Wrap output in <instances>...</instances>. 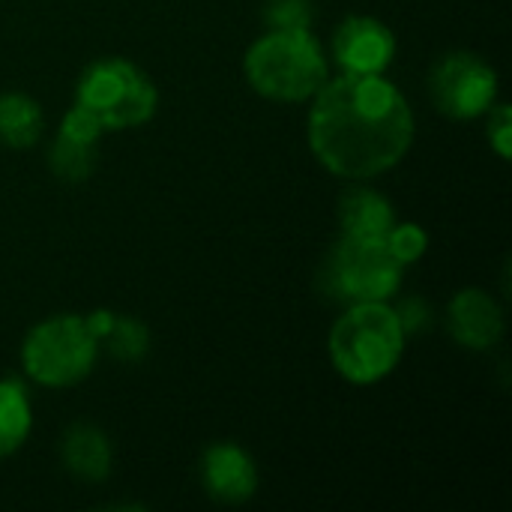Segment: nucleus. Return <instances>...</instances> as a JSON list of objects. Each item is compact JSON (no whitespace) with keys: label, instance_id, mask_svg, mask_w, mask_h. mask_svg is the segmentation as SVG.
<instances>
[{"label":"nucleus","instance_id":"obj_6","mask_svg":"<svg viewBox=\"0 0 512 512\" xmlns=\"http://www.w3.org/2000/svg\"><path fill=\"white\" fill-rule=\"evenodd\" d=\"M402 273L405 267L384 240L342 234L327 255L321 282L345 303H387L402 288Z\"/></svg>","mask_w":512,"mask_h":512},{"label":"nucleus","instance_id":"obj_8","mask_svg":"<svg viewBox=\"0 0 512 512\" xmlns=\"http://www.w3.org/2000/svg\"><path fill=\"white\" fill-rule=\"evenodd\" d=\"M396 48V33L372 15H348L333 33V60L348 75H384Z\"/></svg>","mask_w":512,"mask_h":512},{"label":"nucleus","instance_id":"obj_2","mask_svg":"<svg viewBox=\"0 0 512 512\" xmlns=\"http://www.w3.org/2000/svg\"><path fill=\"white\" fill-rule=\"evenodd\" d=\"M405 330L390 303H348L330 330V363L357 387H372L396 372Z\"/></svg>","mask_w":512,"mask_h":512},{"label":"nucleus","instance_id":"obj_5","mask_svg":"<svg viewBox=\"0 0 512 512\" xmlns=\"http://www.w3.org/2000/svg\"><path fill=\"white\" fill-rule=\"evenodd\" d=\"M99 357V342L90 333L84 315H51L39 321L21 345L24 372L42 387H75L81 384Z\"/></svg>","mask_w":512,"mask_h":512},{"label":"nucleus","instance_id":"obj_16","mask_svg":"<svg viewBox=\"0 0 512 512\" xmlns=\"http://www.w3.org/2000/svg\"><path fill=\"white\" fill-rule=\"evenodd\" d=\"M108 348V354L120 363H138L147 351H150V330L144 321L129 318V315H114L108 333L102 336V342Z\"/></svg>","mask_w":512,"mask_h":512},{"label":"nucleus","instance_id":"obj_7","mask_svg":"<svg viewBox=\"0 0 512 512\" xmlns=\"http://www.w3.org/2000/svg\"><path fill=\"white\" fill-rule=\"evenodd\" d=\"M429 93L450 120H477L498 99V72L474 51H450L432 66Z\"/></svg>","mask_w":512,"mask_h":512},{"label":"nucleus","instance_id":"obj_9","mask_svg":"<svg viewBox=\"0 0 512 512\" xmlns=\"http://www.w3.org/2000/svg\"><path fill=\"white\" fill-rule=\"evenodd\" d=\"M201 486L216 504H246L258 492V465L240 444L216 441L201 456Z\"/></svg>","mask_w":512,"mask_h":512},{"label":"nucleus","instance_id":"obj_17","mask_svg":"<svg viewBox=\"0 0 512 512\" xmlns=\"http://www.w3.org/2000/svg\"><path fill=\"white\" fill-rule=\"evenodd\" d=\"M384 243H387V249L393 252V258H396L402 267H408V264H414V261H420V258L426 255V249H429V234H426V228L417 225V222H396V225L387 231Z\"/></svg>","mask_w":512,"mask_h":512},{"label":"nucleus","instance_id":"obj_1","mask_svg":"<svg viewBox=\"0 0 512 512\" xmlns=\"http://www.w3.org/2000/svg\"><path fill=\"white\" fill-rule=\"evenodd\" d=\"M414 111L384 75L327 78L312 96L309 147L336 177L360 183L396 168L414 144Z\"/></svg>","mask_w":512,"mask_h":512},{"label":"nucleus","instance_id":"obj_10","mask_svg":"<svg viewBox=\"0 0 512 512\" xmlns=\"http://www.w3.org/2000/svg\"><path fill=\"white\" fill-rule=\"evenodd\" d=\"M447 330L468 351H492L504 339V312L483 288H462L447 306Z\"/></svg>","mask_w":512,"mask_h":512},{"label":"nucleus","instance_id":"obj_11","mask_svg":"<svg viewBox=\"0 0 512 512\" xmlns=\"http://www.w3.org/2000/svg\"><path fill=\"white\" fill-rule=\"evenodd\" d=\"M336 216L345 237H369V240H384L387 231L399 222L396 207L387 201V195L366 186V180L342 192Z\"/></svg>","mask_w":512,"mask_h":512},{"label":"nucleus","instance_id":"obj_15","mask_svg":"<svg viewBox=\"0 0 512 512\" xmlns=\"http://www.w3.org/2000/svg\"><path fill=\"white\" fill-rule=\"evenodd\" d=\"M96 153H99V144H87V141L57 132L51 153H48V165H51L54 177H60L66 183H81L93 174Z\"/></svg>","mask_w":512,"mask_h":512},{"label":"nucleus","instance_id":"obj_13","mask_svg":"<svg viewBox=\"0 0 512 512\" xmlns=\"http://www.w3.org/2000/svg\"><path fill=\"white\" fill-rule=\"evenodd\" d=\"M42 129H45V114L33 96L0 93V144L12 150H27L39 141Z\"/></svg>","mask_w":512,"mask_h":512},{"label":"nucleus","instance_id":"obj_19","mask_svg":"<svg viewBox=\"0 0 512 512\" xmlns=\"http://www.w3.org/2000/svg\"><path fill=\"white\" fill-rule=\"evenodd\" d=\"M486 114H489L486 135H489L492 150H495L501 159H510L512 156V108L507 105V102H495Z\"/></svg>","mask_w":512,"mask_h":512},{"label":"nucleus","instance_id":"obj_14","mask_svg":"<svg viewBox=\"0 0 512 512\" xmlns=\"http://www.w3.org/2000/svg\"><path fill=\"white\" fill-rule=\"evenodd\" d=\"M33 429V408L24 384L6 378L0 381V459L15 456Z\"/></svg>","mask_w":512,"mask_h":512},{"label":"nucleus","instance_id":"obj_18","mask_svg":"<svg viewBox=\"0 0 512 512\" xmlns=\"http://www.w3.org/2000/svg\"><path fill=\"white\" fill-rule=\"evenodd\" d=\"M267 30H312L309 0H267L264 6Z\"/></svg>","mask_w":512,"mask_h":512},{"label":"nucleus","instance_id":"obj_12","mask_svg":"<svg viewBox=\"0 0 512 512\" xmlns=\"http://www.w3.org/2000/svg\"><path fill=\"white\" fill-rule=\"evenodd\" d=\"M60 459L63 468L84 483H102L111 474V441L108 435L93 426V423H75L66 429L63 441H60Z\"/></svg>","mask_w":512,"mask_h":512},{"label":"nucleus","instance_id":"obj_3","mask_svg":"<svg viewBox=\"0 0 512 512\" xmlns=\"http://www.w3.org/2000/svg\"><path fill=\"white\" fill-rule=\"evenodd\" d=\"M243 72L270 102H309L327 81V57L312 30H267L249 45Z\"/></svg>","mask_w":512,"mask_h":512},{"label":"nucleus","instance_id":"obj_20","mask_svg":"<svg viewBox=\"0 0 512 512\" xmlns=\"http://www.w3.org/2000/svg\"><path fill=\"white\" fill-rule=\"evenodd\" d=\"M396 315H399V324H402L405 336L423 333V330L429 327V321H432V312H429V306H426L420 297H414V300H405V303L396 309Z\"/></svg>","mask_w":512,"mask_h":512},{"label":"nucleus","instance_id":"obj_4","mask_svg":"<svg viewBox=\"0 0 512 512\" xmlns=\"http://www.w3.org/2000/svg\"><path fill=\"white\" fill-rule=\"evenodd\" d=\"M75 105L90 111L105 132L144 126L159 108L153 78L126 57H99L84 66L75 84Z\"/></svg>","mask_w":512,"mask_h":512}]
</instances>
